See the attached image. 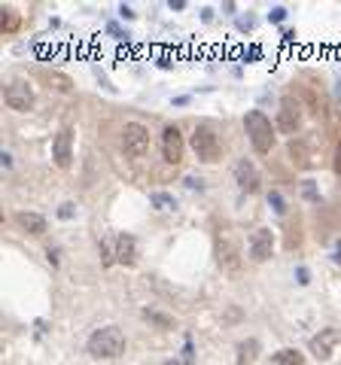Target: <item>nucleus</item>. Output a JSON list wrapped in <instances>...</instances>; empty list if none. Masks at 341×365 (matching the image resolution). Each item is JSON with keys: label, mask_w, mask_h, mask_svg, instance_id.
Returning a JSON list of instances; mask_svg holds the SVG:
<instances>
[{"label": "nucleus", "mask_w": 341, "mask_h": 365, "mask_svg": "<svg viewBox=\"0 0 341 365\" xmlns=\"http://www.w3.org/2000/svg\"><path fill=\"white\" fill-rule=\"evenodd\" d=\"M271 362H277V365H305V356L295 347H283V350H277L274 356H271Z\"/></svg>", "instance_id": "16"}, {"label": "nucleus", "mask_w": 341, "mask_h": 365, "mask_svg": "<svg viewBox=\"0 0 341 365\" xmlns=\"http://www.w3.org/2000/svg\"><path fill=\"white\" fill-rule=\"evenodd\" d=\"M162 365H186L183 359H168V362H162Z\"/></svg>", "instance_id": "38"}, {"label": "nucleus", "mask_w": 341, "mask_h": 365, "mask_svg": "<svg viewBox=\"0 0 341 365\" xmlns=\"http://www.w3.org/2000/svg\"><path fill=\"white\" fill-rule=\"evenodd\" d=\"M88 353L95 359H116L125 353V335L119 326H104L95 329L92 338H88Z\"/></svg>", "instance_id": "2"}, {"label": "nucleus", "mask_w": 341, "mask_h": 365, "mask_svg": "<svg viewBox=\"0 0 341 365\" xmlns=\"http://www.w3.org/2000/svg\"><path fill=\"white\" fill-rule=\"evenodd\" d=\"M247 253H250L253 262H268L274 256V232H271V228H256V232L250 234Z\"/></svg>", "instance_id": "8"}, {"label": "nucleus", "mask_w": 341, "mask_h": 365, "mask_svg": "<svg viewBox=\"0 0 341 365\" xmlns=\"http://www.w3.org/2000/svg\"><path fill=\"white\" fill-rule=\"evenodd\" d=\"M0 165H3V167H13V155L3 152V155H0Z\"/></svg>", "instance_id": "34"}, {"label": "nucleus", "mask_w": 341, "mask_h": 365, "mask_svg": "<svg viewBox=\"0 0 341 365\" xmlns=\"http://www.w3.org/2000/svg\"><path fill=\"white\" fill-rule=\"evenodd\" d=\"M235 182H238L241 192H247V195L259 192V170H256V165L250 162V158H238L235 162Z\"/></svg>", "instance_id": "10"}, {"label": "nucleus", "mask_w": 341, "mask_h": 365, "mask_svg": "<svg viewBox=\"0 0 341 365\" xmlns=\"http://www.w3.org/2000/svg\"><path fill=\"white\" fill-rule=\"evenodd\" d=\"M299 125H302V113H299V107H295L292 100L287 98V100L280 104V110H277L274 128H277L280 134H295V131H299Z\"/></svg>", "instance_id": "12"}, {"label": "nucleus", "mask_w": 341, "mask_h": 365, "mask_svg": "<svg viewBox=\"0 0 341 365\" xmlns=\"http://www.w3.org/2000/svg\"><path fill=\"white\" fill-rule=\"evenodd\" d=\"M217 265L222 271H238V268H241V249H238V244L232 241L229 234H220L217 237Z\"/></svg>", "instance_id": "9"}, {"label": "nucleus", "mask_w": 341, "mask_h": 365, "mask_svg": "<svg viewBox=\"0 0 341 365\" xmlns=\"http://www.w3.org/2000/svg\"><path fill=\"white\" fill-rule=\"evenodd\" d=\"M73 216H76V204L64 201L61 207H58V219H73Z\"/></svg>", "instance_id": "24"}, {"label": "nucleus", "mask_w": 341, "mask_h": 365, "mask_svg": "<svg viewBox=\"0 0 341 365\" xmlns=\"http://www.w3.org/2000/svg\"><path fill=\"white\" fill-rule=\"evenodd\" d=\"M3 104L9 110H16V113H28L34 110V88L28 83H21V79H16V83H9L3 88Z\"/></svg>", "instance_id": "5"}, {"label": "nucleus", "mask_w": 341, "mask_h": 365, "mask_svg": "<svg viewBox=\"0 0 341 365\" xmlns=\"http://www.w3.org/2000/svg\"><path fill=\"white\" fill-rule=\"evenodd\" d=\"M140 316H143V319H150V323H155L158 329H174V316H168V314H162V311H155V307H143Z\"/></svg>", "instance_id": "17"}, {"label": "nucleus", "mask_w": 341, "mask_h": 365, "mask_svg": "<svg viewBox=\"0 0 341 365\" xmlns=\"http://www.w3.org/2000/svg\"><path fill=\"white\" fill-rule=\"evenodd\" d=\"M46 259H49L52 268H58V265H61V249H58V247H49V249H46Z\"/></svg>", "instance_id": "26"}, {"label": "nucleus", "mask_w": 341, "mask_h": 365, "mask_svg": "<svg viewBox=\"0 0 341 365\" xmlns=\"http://www.w3.org/2000/svg\"><path fill=\"white\" fill-rule=\"evenodd\" d=\"M52 162L61 170L70 167V162H73V128L70 125H61L58 134H55V140H52Z\"/></svg>", "instance_id": "6"}, {"label": "nucleus", "mask_w": 341, "mask_h": 365, "mask_svg": "<svg viewBox=\"0 0 341 365\" xmlns=\"http://www.w3.org/2000/svg\"><path fill=\"white\" fill-rule=\"evenodd\" d=\"M183 182H186V189H192V192H204V180L201 177H186Z\"/></svg>", "instance_id": "27"}, {"label": "nucleus", "mask_w": 341, "mask_h": 365, "mask_svg": "<svg viewBox=\"0 0 341 365\" xmlns=\"http://www.w3.org/2000/svg\"><path fill=\"white\" fill-rule=\"evenodd\" d=\"M332 167H335V174L341 177V146L335 149V158H332Z\"/></svg>", "instance_id": "30"}, {"label": "nucleus", "mask_w": 341, "mask_h": 365, "mask_svg": "<svg viewBox=\"0 0 341 365\" xmlns=\"http://www.w3.org/2000/svg\"><path fill=\"white\" fill-rule=\"evenodd\" d=\"M189 146H192V152H195L198 162H220V155H222V143H220V134L210 128V125H195V131H192L189 137Z\"/></svg>", "instance_id": "3"}, {"label": "nucleus", "mask_w": 341, "mask_h": 365, "mask_svg": "<svg viewBox=\"0 0 341 365\" xmlns=\"http://www.w3.org/2000/svg\"><path fill=\"white\" fill-rule=\"evenodd\" d=\"M238 28H241V31H250V28H253V18H238Z\"/></svg>", "instance_id": "33"}, {"label": "nucleus", "mask_w": 341, "mask_h": 365, "mask_svg": "<svg viewBox=\"0 0 341 365\" xmlns=\"http://www.w3.org/2000/svg\"><path fill=\"white\" fill-rule=\"evenodd\" d=\"M332 259H335V262H341V241L335 244V256H332Z\"/></svg>", "instance_id": "37"}, {"label": "nucleus", "mask_w": 341, "mask_h": 365, "mask_svg": "<svg viewBox=\"0 0 341 365\" xmlns=\"http://www.w3.org/2000/svg\"><path fill=\"white\" fill-rule=\"evenodd\" d=\"M308 347L314 353V359H320V362L332 359V353L338 347V332H335V329H320V335H314Z\"/></svg>", "instance_id": "11"}, {"label": "nucleus", "mask_w": 341, "mask_h": 365, "mask_svg": "<svg viewBox=\"0 0 341 365\" xmlns=\"http://www.w3.org/2000/svg\"><path fill=\"white\" fill-rule=\"evenodd\" d=\"M122 149L128 158H140L150 149V128L140 122H128L122 128Z\"/></svg>", "instance_id": "4"}, {"label": "nucleus", "mask_w": 341, "mask_h": 365, "mask_svg": "<svg viewBox=\"0 0 341 365\" xmlns=\"http://www.w3.org/2000/svg\"><path fill=\"white\" fill-rule=\"evenodd\" d=\"M119 16H122V18H134V9H131L128 3H122V6H119Z\"/></svg>", "instance_id": "32"}, {"label": "nucleus", "mask_w": 341, "mask_h": 365, "mask_svg": "<svg viewBox=\"0 0 341 365\" xmlns=\"http://www.w3.org/2000/svg\"><path fill=\"white\" fill-rule=\"evenodd\" d=\"M183 152H186V140H183V131L177 125H168L162 131V155L168 165H180L183 162Z\"/></svg>", "instance_id": "7"}, {"label": "nucleus", "mask_w": 341, "mask_h": 365, "mask_svg": "<svg viewBox=\"0 0 341 365\" xmlns=\"http://www.w3.org/2000/svg\"><path fill=\"white\" fill-rule=\"evenodd\" d=\"M259 356V341L256 338H247L238 344V365H253Z\"/></svg>", "instance_id": "15"}, {"label": "nucleus", "mask_w": 341, "mask_h": 365, "mask_svg": "<svg viewBox=\"0 0 341 365\" xmlns=\"http://www.w3.org/2000/svg\"><path fill=\"white\" fill-rule=\"evenodd\" d=\"M16 222L21 232H28L34 237H40V234H46V219H43L40 213H31V210H18L16 213Z\"/></svg>", "instance_id": "14"}, {"label": "nucleus", "mask_w": 341, "mask_h": 365, "mask_svg": "<svg viewBox=\"0 0 341 365\" xmlns=\"http://www.w3.org/2000/svg\"><path fill=\"white\" fill-rule=\"evenodd\" d=\"M116 262L119 265H125V268H131L134 262H137V241H134V234H128V232H122L119 237H116Z\"/></svg>", "instance_id": "13"}, {"label": "nucleus", "mask_w": 341, "mask_h": 365, "mask_svg": "<svg viewBox=\"0 0 341 365\" xmlns=\"http://www.w3.org/2000/svg\"><path fill=\"white\" fill-rule=\"evenodd\" d=\"M189 104V95H180V98H174V107H186Z\"/></svg>", "instance_id": "35"}, {"label": "nucleus", "mask_w": 341, "mask_h": 365, "mask_svg": "<svg viewBox=\"0 0 341 365\" xmlns=\"http://www.w3.org/2000/svg\"><path fill=\"white\" fill-rule=\"evenodd\" d=\"M168 6H170V9H186V0H170Z\"/></svg>", "instance_id": "36"}, {"label": "nucleus", "mask_w": 341, "mask_h": 365, "mask_svg": "<svg viewBox=\"0 0 341 365\" xmlns=\"http://www.w3.org/2000/svg\"><path fill=\"white\" fill-rule=\"evenodd\" d=\"M0 28H3L6 33H13L18 28V16L13 13V9H3V18H0Z\"/></svg>", "instance_id": "19"}, {"label": "nucleus", "mask_w": 341, "mask_h": 365, "mask_svg": "<svg viewBox=\"0 0 341 365\" xmlns=\"http://www.w3.org/2000/svg\"><path fill=\"white\" fill-rule=\"evenodd\" d=\"M268 21H274V25H280V21H287V6H271Z\"/></svg>", "instance_id": "23"}, {"label": "nucleus", "mask_w": 341, "mask_h": 365, "mask_svg": "<svg viewBox=\"0 0 341 365\" xmlns=\"http://www.w3.org/2000/svg\"><path fill=\"white\" fill-rule=\"evenodd\" d=\"M244 128H247V137H250V143H253V149L259 155H268L274 149V131L277 128L271 125V119L262 110H250L244 116Z\"/></svg>", "instance_id": "1"}, {"label": "nucleus", "mask_w": 341, "mask_h": 365, "mask_svg": "<svg viewBox=\"0 0 341 365\" xmlns=\"http://www.w3.org/2000/svg\"><path fill=\"white\" fill-rule=\"evenodd\" d=\"M268 204H271L274 213H287V201H283L280 192H268Z\"/></svg>", "instance_id": "21"}, {"label": "nucleus", "mask_w": 341, "mask_h": 365, "mask_svg": "<svg viewBox=\"0 0 341 365\" xmlns=\"http://www.w3.org/2000/svg\"><path fill=\"white\" fill-rule=\"evenodd\" d=\"M192 359H195V344H192V338H186V344H183V362L189 365Z\"/></svg>", "instance_id": "28"}, {"label": "nucleus", "mask_w": 341, "mask_h": 365, "mask_svg": "<svg viewBox=\"0 0 341 365\" xmlns=\"http://www.w3.org/2000/svg\"><path fill=\"white\" fill-rule=\"evenodd\" d=\"M290 155H292L295 165H308V158H305V146H302V143L292 140V143H290Z\"/></svg>", "instance_id": "22"}, {"label": "nucleus", "mask_w": 341, "mask_h": 365, "mask_svg": "<svg viewBox=\"0 0 341 365\" xmlns=\"http://www.w3.org/2000/svg\"><path fill=\"white\" fill-rule=\"evenodd\" d=\"M305 195H308L311 201H317V189H314V182H311V180H305Z\"/></svg>", "instance_id": "29"}, {"label": "nucleus", "mask_w": 341, "mask_h": 365, "mask_svg": "<svg viewBox=\"0 0 341 365\" xmlns=\"http://www.w3.org/2000/svg\"><path fill=\"white\" fill-rule=\"evenodd\" d=\"M295 283H299V286H308V283H311V271L305 268V265L295 268Z\"/></svg>", "instance_id": "25"}, {"label": "nucleus", "mask_w": 341, "mask_h": 365, "mask_svg": "<svg viewBox=\"0 0 341 365\" xmlns=\"http://www.w3.org/2000/svg\"><path fill=\"white\" fill-rule=\"evenodd\" d=\"M107 31L113 33V37H119V40H125V37H128V33H122V28H119V25H107Z\"/></svg>", "instance_id": "31"}, {"label": "nucleus", "mask_w": 341, "mask_h": 365, "mask_svg": "<svg viewBox=\"0 0 341 365\" xmlns=\"http://www.w3.org/2000/svg\"><path fill=\"white\" fill-rule=\"evenodd\" d=\"M150 204H153L155 210H162V213L177 210V198L168 195V192H153V195H150Z\"/></svg>", "instance_id": "18"}, {"label": "nucleus", "mask_w": 341, "mask_h": 365, "mask_svg": "<svg viewBox=\"0 0 341 365\" xmlns=\"http://www.w3.org/2000/svg\"><path fill=\"white\" fill-rule=\"evenodd\" d=\"M98 253H101V265H113V262H116V249H113L107 241H101Z\"/></svg>", "instance_id": "20"}]
</instances>
